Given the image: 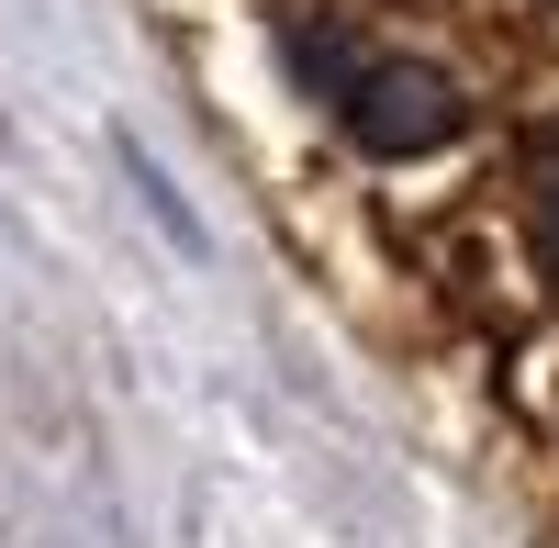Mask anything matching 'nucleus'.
I'll return each instance as SVG.
<instances>
[{
  "instance_id": "1",
  "label": "nucleus",
  "mask_w": 559,
  "mask_h": 548,
  "mask_svg": "<svg viewBox=\"0 0 559 548\" xmlns=\"http://www.w3.org/2000/svg\"><path fill=\"white\" fill-rule=\"evenodd\" d=\"M280 68L336 112V134L358 157H392V168L459 146V123H471V102H459L448 68L392 57V45H358L336 12H280Z\"/></svg>"
},
{
  "instance_id": "2",
  "label": "nucleus",
  "mask_w": 559,
  "mask_h": 548,
  "mask_svg": "<svg viewBox=\"0 0 559 548\" xmlns=\"http://www.w3.org/2000/svg\"><path fill=\"white\" fill-rule=\"evenodd\" d=\"M526 224H537V258L559 269V123L526 134Z\"/></svg>"
},
{
  "instance_id": "3",
  "label": "nucleus",
  "mask_w": 559,
  "mask_h": 548,
  "mask_svg": "<svg viewBox=\"0 0 559 548\" xmlns=\"http://www.w3.org/2000/svg\"><path fill=\"white\" fill-rule=\"evenodd\" d=\"M548 34H559V0H548Z\"/></svg>"
}]
</instances>
